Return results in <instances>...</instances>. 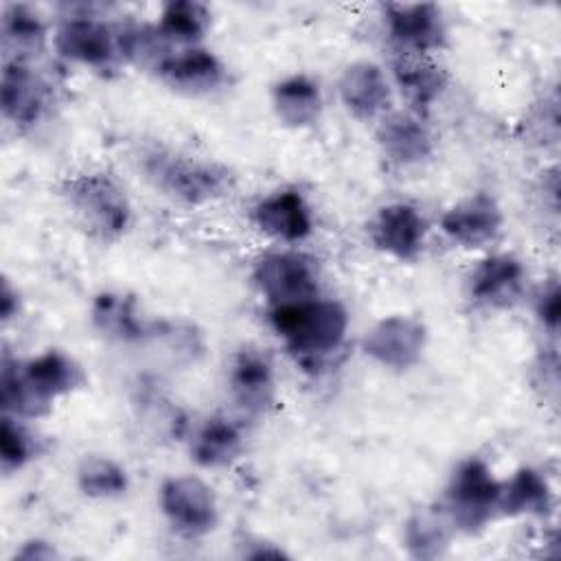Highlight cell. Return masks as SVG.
I'll return each instance as SVG.
<instances>
[{"instance_id": "6da1fadb", "label": "cell", "mask_w": 561, "mask_h": 561, "mask_svg": "<svg viewBox=\"0 0 561 561\" xmlns=\"http://www.w3.org/2000/svg\"><path fill=\"white\" fill-rule=\"evenodd\" d=\"M83 381L79 364L66 353L50 348L31 359L2 357L0 403L4 414L35 419Z\"/></svg>"}, {"instance_id": "7a4b0ae2", "label": "cell", "mask_w": 561, "mask_h": 561, "mask_svg": "<svg viewBox=\"0 0 561 561\" xmlns=\"http://www.w3.org/2000/svg\"><path fill=\"white\" fill-rule=\"evenodd\" d=\"M270 324L291 355L302 364H313L342 346L348 331V311L337 300L316 296L272 307Z\"/></svg>"}, {"instance_id": "3957f363", "label": "cell", "mask_w": 561, "mask_h": 561, "mask_svg": "<svg viewBox=\"0 0 561 561\" xmlns=\"http://www.w3.org/2000/svg\"><path fill=\"white\" fill-rule=\"evenodd\" d=\"M142 171L156 188L186 204L213 202L230 188V171L226 167L171 149L147 151Z\"/></svg>"}, {"instance_id": "277c9868", "label": "cell", "mask_w": 561, "mask_h": 561, "mask_svg": "<svg viewBox=\"0 0 561 561\" xmlns=\"http://www.w3.org/2000/svg\"><path fill=\"white\" fill-rule=\"evenodd\" d=\"M500 484L502 482L482 458L471 456L460 460L443 493V506L449 522L462 533L482 530L497 515Z\"/></svg>"}, {"instance_id": "5b68a950", "label": "cell", "mask_w": 561, "mask_h": 561, "mask_svg": "<svg viewBox=\"0 0 561 561\" xmlns=\"http://www.w3.org/2000/svg\"><path fill=\"white\" fill-rule=\"evenodd\" d=\"M66 202L75 217L103 241L118 239L131 219L125 191L107 173H85L66 184Z\"/></svg>"}, {"instance_id": "8992f818", "label": "cell", "mask_w": 561, "mask_h": 561, "mask_svg": "<svg viewBox=\"0 0 561 561\" xmlns=\"http://www.w3.org/2000/svg\"><path fill=\"white\" fill-rule=\"evenodd\" d=\"M381 18L386 37L399 55L427 57L447 42L443 9L434 2H386Z\"/></svg>"}, {"instance_id": "52a82bcc", "label": "cell", "mask_w": 561, "mask_h": 561, "mask_svg": "<svg viewBox=\"0 0 561 561\" xmlns=\"http://www.w3.org/2000/svg\"><path fill=\"white\" fill-rule=\"evenodd\" d=\"M252 280L270 309L316 298L320 291L316 263L294 250L263 254L254 263Z\"/></svg>"}, {"instance_id": "ba28073f", "label": "cell", "mask_w": 561, "mask_h": 561, "mask_svg": "<svg viewBox=\"0 0 561 561\" xmlns=\"http://www.w3.org/2000/svg\"><path fill=\"white\" fill-rule=\"evenodd\" d=\"M160 511L171 528L188 539L208 535L217 526V497L195 476H171L158 491Z\"/></svg>"}, {"instance_id": "9c48e42d", "label": "cell", "mask_w": 561, "mask_h": 561, "mask_svg": "<svg viewBox=\"0 0 561 561\" xmlns=\"http://www.w3.org/2000/svg\"><path fill=\"white\" fill-rule=\"evenodd\" d=\"M57 53L79 66L112 70L121 59L118 28L90 13L68 15L55 31Z\"/></svg>"}, {"instance_id": "30bf717a", "label": "cell", "mask_w": 561, "mask_h": 561, "mask_svg": "<svg viewBox=\"0 0 561 561\" xmlns=\"http://www.w3.org/2000/svg\"><path fill=\"white\" fill-rule=\"evenodd\" d=\"M427 344V329L421 320L412 316H386L377 324H373L364 340L362 351L375 364L390 370H408L412 368Z\"/></svg>"}, {"instance_id": "8fae6325", "label": "cell", "mask_w": 561, "mask_h": 561, "mask_svg": "<svg viewBox=\"0 0 561 561\" xmlns=\"http://www.w3.org/2000/svg\"><path fill=\"white\" fill-rule=\"evenodd\" d=\"M368 234L379 252L397 261L412 263L423 252L427 224L416 206L408 202H392L375 213Z\"/></svg>"}, {"instance_id": "7c38bea8", "label": "cell", "mask_w": 561, "mask_h": 561, "mask_svg": "<svg viewBox=\"0 0 561 561\" xmlns=\"http://www.w3.org/2000/svg\"><path fill=\"white\" fill-rule=\"evenodd\" d=\"M502 208L495 197L486 193H476L445 210V215L440 217V230L451 243L476 250L497 237V232L502 230Z\"/></svg>"}, {"instance_id": "4fadbf2b", "label": "cell", "mask_w": 561, "mask_h": 561, "mask_svg": "<svg viewBox=\"0 0 561 561\" xmlns=\"http://www.w3.org/2000/svg\"><path fill=\"white\" fill-rule=\"evenodd\" d=\"M156 75L171 90L188 96L210 94L226 83V66L213 50L202 46L173 50L158 66Z\"/></svg>"}, {"instance_id": "5bb4252c", "label": "cell", "mask_w": 561, "mask_h": 561, "mask_svg": "<svg viewBox=\"0 0 561 561\" xmlns=\"http://www.w3.org/2000/svg\"><path fill=\"white\" fill-rule=\"evenodd\" d=\"M228 386L234 403L252 416L265 414L276 399L274 366L259 348H241L230 364Z\"/></svg>"}, {"instance_id": "9a60e30c", "label": "cell", "mask_w": 561, "mask_h": 561, "mask_svg": "<svg viewBox=\"0 0 561 561\" xmlns=\"http://www.w3.org/2000/svg\"><path fill=\"white\" fill-rule=\"evenodd\" d=\"M256 228L283 243H300L313 232L311 208L296 188H280L252 208Z\"/></svg>"}, {"instance_id": "2e32d148", "label": "cell", "mask_w": 561, "mask_h": 561, "mask_svg": "<svg viewBox=\"0 0 561 561\" xmlns=\"http://www.w3.org/2000/svg\"><path fill=\"white\" fill-rule=\"evenodd\" d=\"M524 280L526 270L519 259L513 254H491L473 267L467 289L476 305L506 309L522 296Z\"/></svg>"}, {"instance_id": "e0dca14e", "label": "cell", "mask_w": 561, "mask_h": 561, "mask_svg": "<svg viewBox=\"0 0 561 561\" xmlns=\"http://www.w3.org/2000/svg\"><path fill=\"white\" fill-rule=\"evenodd\" d=\"M337 92L342 105L357 121H373L390 105V83L375 61H353L344 68Z\"/></svg>"}, {"instance_id": "ac0fdd59", "label": "cell", "mask_w": 561, "mask_h": 561, "mask_svg": "<svg viewBox=\"0 0 561 561\" xmlns=\"http://www.w3.org/2000/svg\"><path fill=\"white\" fill-rule=\"evenodd\" d=\"M377 142L383 156L399 167H414L434 151V138L425 121L412 112H394L381 118Z\"/></svg>"}, {"instance_id": "d6986e66", "label": "cell", "mask_w": 561, "mask_h": 561, "mask_svg": "<svg viewBox=\"0 0 561 561\" xmlns=\"http://www.w3.org/2000/svg\"><path fill=\"white\" fill-rule=\"evenodd\" d=\"M0 107L15 127H31L46 107L44 83L22 61H4L0 77Z\"/></svg>"}, {"instance_id": "ffe728a7", "label": "cell", "mask_w": 561, "mask_h": 561, "mask_svg": "<svg viewBox=\"0 0 561 561\" xmlns=\"http://www.w3.org/2000/svg\"><path fill=\"white\" fill-rule=\"evenodd\" d=\"M392 77L410 112L425 116L447 88V72L425 57L397 55L392 61Z\"/></svg>"}, {"instance_id": "44dd1931", "label": "cell", "mask_w": 561, "mask_h": 561, "mask_svg": "<svg viewBox=\"0 0 561 561\" xmlns=\"http://www.w3.org/2000/svg\"><path fill=\"white\" fill-rule=\"evenodd\" d=\"M272 107L283 125L305 129L320 118L322 94L307 75H289L272 88Z\"/></svg>"}, {"instance_id": "7402d4cb", "label": "cell", "mask_w": 561, "mask_h": 561, "mask_svg": "<svg viewBox=\"0 0 561 561\" xmlns=\"http://www.w3.org/2000/svg\"><path fill=\"white\" fill-rule=\"evenodd\" d=\"M4 61H22L39 55L46 46V24L42 15L28 4H7L0 20Z\"/></svg>"}, {"instance_id": "603a6c76", "label": "cell", "mask_w": 561, "mask_h": 561, "mask_svg": "<svg viewBox=\"0 0 561 561\" xmlns=\"http://www.w3.org/2000/svg\"><path fill=\"white\" fill-rule=\"evenodd\" d=\"M94 329L114 342H140L147 327L140 318L136 298L118 291H101L90 309Z\"/></svg>"}, {"instance_id": "cb8c5ba5", "label": "cell", "mask_w": 561, "mask_h": 561, "mask_svg": "<svg viewBox=\"0 0 561 561\" xmlns=\"http://www.w3.org/2000/svg\"><path fill=\"white\" fill-rule=\"evenodd\" d=\"M552 508V491L546 476L533 467H519L506 482L500 484L497 513L517 517H546Z\"/></svg>"}, {"instance_id": "d4e9b609", "label": "cell", "mask_w": 561, "mask_h": 561, "mask_svg": "<svg viewBox=\"0 0 561 561\" xmlns=\"http://www.w3.org/2000/svg\"><path fill=\"white\" fill-rule=\"evenodd\" d=\"M243 449V434L226 416L206 419L191 440V458L202 469L228 467Z\"/></svg>"}, {"instance_id": "484cf974", "label": "cell", "mask_w": 561, "mask_h": 561, "mask_svg": "<svg viewBox=\"0 0 561 561\" xmlns=\"http://www.w3.org/2000/svg\"><path fill=\"white\" fill-rule=\"evenodd\" d=\"M210 9L197 0H169L160 9L158 33L169 46L178 44L182 48L197 46V42L210 28Z\"/></svg>"}, {"instance_id": "4316f807", "label": "cell", "mask_w": 561, "mask_h": 561, "mask_svg": "<svg viewBox=\"0 0 561 561\" xmlns=\"http://www.w3.org/2000/svg\"><path fill=\"white\" fill-rule=\"evenodd\" d=\"M77 486L88 497L112 500L127 491L129 480L116 460L107 456H85L77 467Z\"/></svg>"}, {"instance_id": "83f0119b", "label": "cell", "mask_w": 561, "mask_h": 561, "mask_svg": "<svg viewBox=\"0 0 561 561\" xmlns=\"http://www.w3.org/2000/svg\"><path fill=\"white\" fill-rule=\"evenodd\" d=\"M403 543L414 559H436L447 546V533L436 517L427 513H414L405 522Z\"/></svg>"}, {"instance_id": "f1b7e54d", "label": "cell", "mask_w": 561, "mask_h": 561, "mask_svg": "<svg viewBox=\"0 0 561 561\" xmlns=\"http://www.w3.org/2000/svg\"><path fill=\"white\" fill-rule=\"evenodd\" d=\"M35 438L13 414H2L0 423V465L4 473H15L35 456Z\"/></svg>"}, {"instance_id": "f546056e", "label": "cell", "mask_w": 561, "mask_h": 561, "mask_svg": "<svg viewBox=\"0 0 561 561\" xmlns=\"http://www.w3.org/2000/svg\"><path fill=\"white\" fill-rule=\"evenodd\" d=\"M535 316L539 318L541 327H546L550 333H557L559 320H561V294L559 283L550 280L546 283L537 296H535Z\"/></svg>"}, {"instance_id": "4dcf8cb0", "label": "cell", "mask_w": 561, "mask_h": 561, "mask_svg": "<svg viewBox=\"0 0 561 561\" xmlns=\"http://www.w3.org/2000/svg\"><path fill=\"white\" fill-rule=\"evenodd\" d=\"M20 311V296L18 291L11 287L9 278L2 280V291H0V313H2V320H11L13 316H18Z\"/></svg>"}, {"instance_id": "1f68e13d", "label": "cell", "mask_w": 561, "mask_h": 561, "mask_svg": "<svg viewBox=\"0 0 561 561\" xmlns=\"http://www.w3.org/2000/svg\"><path fill=\"white\" fill-rule=\"evenodd\" d=\"M15 557L28 559V561L31 559H53V557H57V552H55V548L50 543H46L42 539H31V541L24 543V548Z\"/></svg>"}]
</instances>
